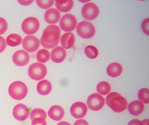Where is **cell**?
Here are the masks:
<instances>
[{
	"label": "cell",
	"instance_id": "obj_33",
	"mask_svg": "<svg viewBox=\"0 0 149 125\" xmlns=\"http://www.w3.org/2000/svg\"><path fill=\"white\" fill-rule=\"evenodd\" d=\"M128 125H144L143 123H142V121L136 119L132 120L129 122Z\"/></svg>",
	"mask_w": 149,
	"mask_h": 125
},
{
	"label": "cell",
	"instance_id": "obj_23",
	"mask_svg": "<svg viewBox=\"0 0 149 125\" xmlns=\"http://www.w3.org/2000/svg\"><path fill=\"white\" fill-rule=\"evenodd\" d=\"M96 89L99 94L105 96L110 92L111 86L109 82L106 81H101L98 83Z\"/></svg>",
	"mask_w": 149,
	"mask_h": 125
},
{
	"label": "cell",
	"instance_id": "obj_13",
	"mask_svg": "<svg viewBox=\"0 0 149 125\" xmlns=\"http://www.w3.org/2000/svg\"><path fill=\"white\" fill-rule=\"evenodd\" d=\"M13 115L14 117L17 121H24L29 117L30 111L25 105L19 104L14 107Z\"/></svg>",
	"mask_w": 149,
	"mask_h": 125
},
{
	"label": "cell",
	"instance_id": "obj_2",
	"mask_svg": "<svg viewBox=\"0 0 149 125\" xmlns=\"http://www.w3.org/2000/svg\"><path fill=\"white\" fill-rule=\"evenodd\" d=\"M106 101L107 105L115 112H122L127 109V100L117 92H112L109 94Z\"/></svg>",
	"mask_w": 149,
	"mask_h": 125
},
{
	"label": "cell",
	"instance_id": "obj_27",
	"mask_svg": "<svg viewBox=\"0 0 149 125\" xmlns=\"http://www.w3.org/2000/svg\"><path fill=\"white\" fill-rule=\"evenodd\" d=\"M149 91L148 88H141L138 92V97L141 102L144 104H149Z\"/></svg>",
	"mask_w": 149,
	"mask_h": 125
},
{
	"label": "cell",
	"instance_id": "obj_16",
	"mask_svg": "<svg viewBox=\"0 0 149 125\" xmlns=\"http://www.w3.org/2000/svg\"><path fill=\"white\" fill-rule=\"evenodd\" d=\"M47 114L53 120L59 121L64 117L65 111L62 107L55 105L50 108Z\"/></svg>",
	"mask_w": 149,
	"mask_h": 125
},
{
	"label": "cell",
	"instance_id": "obj_35",
	"mask_svg": "<svg viewBox=\"0 0 149 125\" xmlns=\"http://www.w3.org/2000/svg\"><path fill=\"white\" fill-rule=\"evenodd\" d=\"M17 1L23 6H28L31 4L34 1Z\"/></svg>",
	"mask_w": 149,
	"mask_h": 125
},
{
	"label": "cell",
	"instance_id": "obj_30",
	"mask_svg": "<svg viewBox=\"0 0 149 125\" xmlns=\"http://www.w3.org/2000/svg\"><path fill=\"white\" fill-rule=\"evenodd\" d=\"M149 19H146L142 22L141 24V28L142 31L146 35H149Z\"/></svg>",
	"mask_w": 149,
	"mask_h": 125
},
{
	"label": "cell",
	"instance_id": "obj_7",
	"mask_svg": "<svg viewBox=\"0 0 149 125\" xmlns=\"http://www.w3.org/2000/svg\"><path fill=\"white\" fill-rule=\"evenodd\" d=\"M77 24V21L75 17L70 14L64 15L60 22L61 28L65 32L73 31L75 29Z\"/></svg>",
	"mask_w": 149,
	"mask_h": 125
},
{
	"label": "cell",
	"instance_id": "obj_12",
	"mask_svg": "<svg viewBox=\"0 0 149 125\" xmlns=\"http://www.w3.org/2000/svg\"><path fill=\"white\" fill-rule=\"evenodd\" d=\"M14 64L17 66H23L27 65L30 61V56L24 50H19L14 53L12 57Z\"/></svg>",
	"mask_w": 149,
	"mask_h": 125
},
{
	"label": "cell",
	"instance_id": "obj_26",
	"mask_svg": "<svg viewBox=\"0 0 149 125\" xmlns=\"http://www.w3.org/2000/svg\"><path fill=\"white\" fill-rule=\"evenodd\" d=\"M47 114L46 112L44 110L41 109H36L31 111L30 115V119L31 121L35 118H42L46 120L47 118Z\"/></svg>",
	"mask_w": 149,
	"mask_h": 125
},
{
	"label": "cell",
	"instance_id": "obj_32",
	"mask_svg": "<svg viewBox=\"0 0 149 125\" xmlns=\"http://www.w3.org/2000/svg\"><path fill=\"white\" fill-rule=\"evenodd\" d=\"M6 47V43L5 39L0 36V53L3 52Z\"/></svg>",
	"mask_w": 149,
	"mask_h": 125
},
{
	"label": "cell",
	"instance_id": "obj_10",
	"mask_svg": "<svg viewBox=\"0 0 149 125\" xmlns=\"http://www.w3.org/2000/svg\"><path fill=\"white\" fill-rule=\"evenodd\" d=\"M22 45L24 49L27 52H35L40 47V41L34 36H27L23 39Z\"/></svg>",
	"mask_w": 149,
	"mask_h": 125
},
{
	"label": "cell",
	"instance_id": "obj_6",
	"mask_svg": "<svg viewBox=\"0 0 149 125\" xmlns=\"http://www.w3.org/2000/svg\"><path fill=\"white\" fill-rule=\"evenodd\" d=\"M40 27L39 20L36 17H29L24 20L22 24V29L23 32L27 35H32L36 33Z\"/></svg>",
	"mask_w": 149,
	"mask_h": 125
},
{
	"label": "cell",
	"instance_id": "obj_8",
	"mask_svg": "<svg viewBox=\"0 0 149 125\" xmlns=\"http://www.w3.org/2000/svg\"><path fill=\"white\" fill-rule=\"evenodd\" d=\"M87 105L91 110L98 111L102 109L104 106V98L100 94L93 93L87 98Z\"/></svg>",
	"mask_w": 149,
	"mask_h": 125
},
{
	"label": "cell",
	"instance_id": "obj_17",
	"mask_svg": "<svg viewBox=\"0 0 149 125\" xmlns=\"http://www.w3.org/2000/svg\"><path fill=\"white\" fill-rule=\"evenodd\" d=\"M144 105L139 100L133 101L129 104L128 110L131 115L138 116L142 114L144 110Z\"/></svg>",
	"mask_w": 149,
	"mask_h": 125
},
{
	"label": "cell",
	"instance_id": "obj_15",
	"mask_svg": "<svg viewBox=\"0 0 149 125\" xmlns=\"http://www.w3.org/2000/svg\"><path fill=\"white\" fill-rule=\"evenodd\" d=\"M61 15L58 10L51 8L46 11L45 14V19L47 23L56 24L59 21Z\"/></svg>",
	"mask_w": 149,
	"mask_h": 125
},
{
	"label": "cell",
	"instance_id": "obj_21",
	"mask_svg": "<svg viewBox=\"0 0 149 125\" xmlns=\"http://www.w3.org/2000/svg\"><path fill=\"white\" fill-rule=\"evenodd\" d=\"M52 90V85L49 81L44 80L41 81L37 85V90L40 95L46 96L49 95Z\"/></svg>",
	"mask_w": 149,
	"mask_h": 125
},
{
	"label": "cell",
	"instance_id": "obj_14",
	"mask_svg": "<svg viewBox=\"0 0 149 125\" xmlns=\"http://www.w3.org/2000/svg\"><path fill=\"white\" fill-rule=\"evenodd\" d=\"M66 55V51L64 47H56L51 52V59L55 63H61L65 59Z\"/></svg>",
	"mask_w": 149,
	"mask_h": 125
},
{
	"label": "cell",
	"instance_id": "obj_22",
	"mask_svg": "<svg viewBox=\"0 0 149 125\" xmlns=\"http://www.w3.org/2000/svg\"><path fill=\"white\" fill-rule=\"evenodd\" d=\"M6 42L8 45L11 47H15L19 45L22 42V38L18 34H10L6 38Z\"/></svg>",
	"mask_w": 149,
	"mask_h": 125
},
{
	"label": "cell",
	"instance_id": "obj_24",
	"mask_svg": "<svg viewBox=\"0 0 149 125\" xmlns=\"http://www.w3.org/2000/svg\"><path fill=\"white\" fill-rule=\"evenodd\" d=\"M36 57L39 62L46 63L49 61L50 58L49 52L46 49H41L37 52Z\"/></svg>",
	"mask_w": 149,
	"mask_h": 125
},
{
	"label": "cell",
	"instance_id": "obj_20",
	"mask_svg": "<svg viewBox=\"0 0 149 125\" xmlns=\"http://www.w3.org/2000/svg\"><path fill=\"white\" fill-rule=\"evenodd\" d=\"M55 5L59 10L63 13H67L73 8L74 3L72 0H56Z\"/></svg>",
	"mask_w": 149,
	"mask_h": 125
},
{
	"label": "cell",
	"instance_id": "obj_4",
	"mask_svg": "<svg viewBox=\"0 0 149 125\" xmlns=\"http://www.w3.org/2000/svg\"><path fill=\"white\" fill-rule=\"evenodd\" d=\"M76 31L79 36L81 38L85 39H91L95 36V28L91 22L83 21L77 24Z\"/></svg>",
	"mask_w": 149,
	"mask_h": 125
},
{
	"label": "cell",
	"instance_id": "obj_29",
	"mask_svg": "<svg viewBox=\"0 0 149 125\" xmlns=\"http://www.w3.org/2000/svg\"><path fill=\"white\" fill-rule=\"evenodd\" d=\"M8 23L6 20L0 17V35H3L7 30Z\"/></svg>",
	"mask_w": 149,
	"mask_h": 125
},
{
	"label": "cell",
	"instance_id": "obj_25",
	"mask_svg": "<svg viewBox=\"0 0 149 125\" xmlns=\"http://www.w3.org/2000/svg\"><path fill=\"white\" fill-rule=\"evenodd\" d=\"M86 55L91 59H95L99 55V51L97 47L93 45L87 46L84 50Z\"/></svg>",
	"mask_w": 149,
	"mask_h": 125
},
{
	"label": "cell",
	"instance_id": "obj_28",
	"mask_svg": "<svg viewBox=\"0 0 149 125\" xmlns=\"http://www.w3.org/2000/svg\"><path fill=\"white\" fill-rule=\"evenodd\" d=\"M54 1L53 0L50 1H36V3L39 7L44 9H47L50 8L54 4Z\"/></svg>",
	"mask_w": 149,
	"mask_h": 125
},
{
	"label": "cell",
	"instance_id": "obj_11",
	"mask_svg": "<svg viewBox=\"0 0 149 125\" xmlns=\"http://www.w3.org/2000/svg\"><path fill=\"white\" fill-rule=\"evenodd\" d=\"M87 106L82 102L74 103L70 109L71 115L76 119H81L84 117L87 114Z\"/></svg>",
	"mask_w": 149,
	"mask_h": 125
},
{
	"label": "cell",
	"instance_id": "obj_18",
	"mask_svg": "<svg viewBox=\"0 0 149 125\" xmlns=\"http://www.w3.org/2000/svg\"><path fill=\"white\" fill-rule=\"evenodd\" d=\"M74 35L71 32H67L63 34L61 39V43L63 47L66 50L70 49L74 45Z\"/></svg>",
	"mask_w": 149,
	"mask_h": 125
},
{
	"label": "cell",
	"instance_id": "obj_9",
	"mask_svg": "<svg viewBox=\"0 0 149 125\" xmlns=\"http://www.w3.org/2000/svg\"><path fill=\"white\" fill-rule=\"evenodd\" d=\"M82 16L87 20L96 19L100 14V10L96 4L92 2L85 4L81 10Z\"/></svg>",
	"mask_w": 149,
	"mask_h": 125
},
{
	"label": "cell",
	"instance_id": "obj_37",
	"mask_svg": "<svg viewBox=\"0 0 149 125\" xmlns=\"http://www.w3.org/2000/svg\"><path fill=\"white\" fill-rule=\"evenodd\" d=\"M149 125V123H148V124H146V125Z\"/></svg>",
	"mask_w": 149,
	"mask_h": 125
},
{
	"label": "cell",
	"instance_id": "obj_36",
	"mask_svg": "<svg viewBox=\"0 0 149 125\" xmlns=\"http://www.w3.org/2000/svg\"><path fill=\"white\" fill-rule=\"evenodd\" d=\"M57 125H71V124L66 122L62 121L58 123Z\"/></svg>",
	"mask_w": 149,
	"mask_h": 125
},
{
	"label": "cell",
	"instance_id": "obj_5",
	"mask_svg": "<svg viewBox=\"0 0 149 125\" xmlns=\"http://www.w3.org/2000/svg\"><path fill=\"white\" fill-rule=\"evenodd\" d=\"M28 73L32 80L40 81L45 78L47 74V69L44 64L36 62L29 66Z\"/></svg>",
	"mask_w": 149,
	"mask_h": 125
},
{
	"label": "cell",
	"instance_id": "obj_34",
	"mask_svg": "<svg viewBox=\"0 0 149 125\" xmlns=\"http://www.w3.org/2000/svg\"><path fill=\"white\" fill-rule=\"evenodd\" d=\"M74 125H89V124L85 120L81 119L77 120L74 123Z\"/></svg>",
	"mask_w": 149,
	"mask_h": 125
},
{
	"label": "cell",
	"instance_id": "obj_1",
	"mask_svg": "<svg viewBox=\"0 0 149 125\" xmlns=\"http://www.w3.org/2000/svg\"><path fill=\"white\" fill-rule=\"evenodd\" d=\"M60 29L56 25L48 26L43 31L40 39L41 44L45 48L50 49L59 44L61 37Z\"/></svg>",
	"mask_w": 149,
	"mask_h": 125
},
{
	"label": "cell",
	"instance_id": "obj_3",
	"mask_svg": "<svg viewBox=\"0 0 149 125\" xmlns=\"http://www.w3.org/2000/svg\"><path fill=\"white\" fill-rule=\"evenodd\" d=\"M8 91L10 96L14 100L21 101L26 96L28 88L24 82L17 81L10 85Z\"/></svg>",
	"mask_w": 149,
	"mask_h": 125
},
{
	"label": "cell",
	"instance_id": "obj_31",
	"mask_svg": "<svg viewBox=\"0 0 149 125\" xmlns=\"http://www.w3.org/2000/svg\"><path fill=\"white\" fill-rule=\"evenodd\" d=\"M31 125H47V122L43 118L38 117L32 121Z\"/></svg>",
	"mask_w": 149,
	"mask_h": 125
},
{
	"label": "cell",
	"instance_id": "obj_19",
	"mask_svg": "<svg viewBox=\"0 0 149 125\" xmlns=\"http://www.w3.org/2000/svg\"><path fill=\"white\" fill-rule=\"evenodd\" d=\"M123 71V67L120 63L113 62L108 66L107 72L111 77L116 78L121 75Z\"/></svg>",
	"mask_w": 149,
	"mask_h": 125
}]
</instances>
